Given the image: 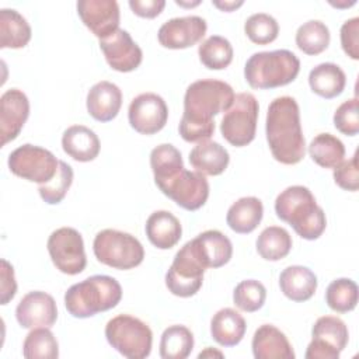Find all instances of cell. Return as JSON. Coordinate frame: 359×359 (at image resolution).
I'll list each match as a JSON object with an SVG mask.
<instances>
[{
  "label": "cell",
  "mask_w": 359,
  "mask_h": 359,
  "mask_svg": "<svg viewBox=\"0 0 359 359\" xmlns=\"http://www.w3.org/2000/svg\"><path fill=\"white\" fill-rule=\"evenodd\" d=\"M233 87L222 80L203 79L188 86L184 95V114L178 132L185 142L209 140L215 132L213 116L227 111L234 101Z\"/></svg>",
  "instance_id": "cell-1"
},
{
  "label": "cell",
  "mask_w": 359,
  "mask_h": 359,
  "mask_svg": "<svg viewBox=\"0 0 359 359\" xmlns=\"http://www.w3.org/2000/svg\"><path fill=\"white\" fill-rule=\"evenodd\" d=\"M265 135L273 158L293 165L306 154V140L300 125V109L293 97L275 98L266 112Z\"/></svg>",
  "instance_id": "cell-2"
},
{
  "label": "cell",
  "mask_w": 359,
  "mask_h": 359,
  "mask_svg": "<svg viewBox=\"0 0 359 359\" xmlns=\"http://www.w3.org/2000/svg\"><path fill=\"white\" fill-rule=\"evenodd\" d=\"M276 216L289 223L304 240H317L325 230L327 219L307 187L292 185L283 189L275 201Z\"/></svg>",
  "instance_id": "cell-3"
},
{
  "label": "cell",
  "mask_w": 359,
  "mask_h": 359,
  "mask_svg": "<svg viewBox=\"0 0 359 359\" xmlns=\"http://www.w3.org/2000/svg\"><path fill=\"white\" fill-rule=\"evenodd\" d=\"M122 299L119 282L108 275H93L72 285L65 293V306L76 318H88L114 309Z\"/></svg>",
  "instance_id": "cell-4"
},
{
  "label": "cell",
  "mask_w": 359,
  "mask_h": 359,
  "mask_svg": "<svg viewBox=\"0 0 359 359\" xmlns=\"http://www.w3.org/2000/svg\"><path fill=\"white\" fill-rule=\"evenodd\" d=\"M300 72L299 57L287 49L257 52L244 66V77L250 87L268 90L292 83Z\"/></svg>",
  "instance_id": "cell-5"
},
{
  "label": "cell",
  "mask_w": 359,
  "mask_h": 359,
  "mask_svg": "<svg viewBox=\"0 0 359 359\" xmlns=\"http://www.w3.org/2000/svg\"><path fill=\"white\" fill-rule=\"evenodd\" d=\"M105 338L115 351L129 359H143L151 352L153 332L150 327L129 314L111 318L105 325Z\"/></svg>",
  "instance_id": "cell-6"
},
{
  "label": "cell",
  "mask_w": 359,
  "mask_h": 359,
  "mask_svg": "<svg viewBox=\"0 0 359 359\" xmlns=\"http://www.w3.org/2000/svg\"><path fill=\"white\" fill-rule=\"evenodd\" d=\"M93 251L101 264L121 271L140 265L144 258L142 243L135 236L115 229L98 231L93 243Z\"/></svg>",
  "instance_id": "cell-7"
},
{
  "label": "cell",
  "mask_w": 359,
  "mask_h": 359,
  "mask_svg": "<svg viewBox=\"0 0 359 359\" xmlns=\"http://www.w3.org/2000/svg\"><path fill=\"white\" fill-rule=\"evenodd\" d=\"M259 105L251 93H240L220 122L222 136L236 147L250 144L255 137Z\"/></svg>",
  "instance_id": "cell-8"
},
{
  "label": "cell",
  "mask_w": 359,
  "mask_h": 359,
  "mask_svg": "<svg viewBox=\"0 0 359 359\" xmlns=\"http://www.w3.org/2000/svg\"><path fill=\"white\" fill-rule=\"evenodd\" d=\"M57 167L59 160L52 151L29 143L17 147L8 156V168L14 175L39 185L49 182Z\"/></svg>",
  "instance_id": "cell-9"
},
{
  "label": "cell",
  "mask_w": 359,
  "mask_h": 359,
  "mask_svg": "<svg viewBox=\"0 0 359 359\" xmlns=\"http://www.w3.org/2000/svg\"><path fill=\"white\" fill-rule=\"evenodd\" d=\"M205 269L191 241H187L175 254L165 273V286L174 296L191 297L202 287Z\"/></svg>",
  "instance_id": "cell-10"
},
{
  "label": "cell",
  "mask_w": 359,
  "mask_h": 359,
  "mask_svg": "<svg viewBox=\"0 0 359 359\" xmlns=\"http://www.w3.org/2000/svg\"><path fill=\"white\" fill-rule=\"evenodd\" d=\"M49 257L53 265L66 275H79L87 265L84 241L81 234L73 227H60L48 238Z\"/></svg>",
  "instance_id": "cell-11"
},
{
  "label": "cell",
  "mask_w": 359,
  "mask_h": 359,
  "mask_svg": "<svg viewBox=\"0 0 359 359\" xmlns=\"http://www.w3.org/2000/svg\"><path fill=\"white\" fill-rule=\"evenodd\" d=\"M157 188L185 210H198L209 198V182L206 177L198 171H188L185 168Z\"/></svg>",
  "instance_id": "cell-12"
},
{
  "label": "cell",
  "mask_w": 359,
  "mask_h": 359,
  "mask_svg": "<svg viewBox=\"0 0 359 359\" xmlns=\"http://www.w3.org/2000/svg\"><path fill=\"white\" fill-rule=\"evenodd\" d=\"M130 126L142 135H154L160 132L168 119L165 101L154 93H143L135 97L128 109Z\"/></svg>",
  "instance_id": "cell-13"
},
{
  "label": "cell",
  "mask_w": 359,
  "mask_h": 359,
  "mask_svg": "<svg viewBox=\"0 0 359 359\" xmlns=\"http://www.w3.org/2000/svg\"><path fill=\"white\" fill-rule=\"evenodd\" d=\"M208 24L199 15L175 17L165 21L157 34L161 46L168 49H185L196 45L205 36Z\"/></svg>",
  "instance_id": "cell-14"
},
{
  "label": "cell",
  "mask_w": 359,
  "mask_h": 359,
  "mask_svg": "<svg viewBox=\"0 0 359 359\" xmlns=\"http://www.w3.org/2000/svg\"><path fill=\"white\" fill-rule=\"evenodd\" d=\"M100 48L111 69L128 73L137 69L143 59V52L132 39L130 34L118 28L112 35L100 39Z\"/></svg>",
  "instance_id": "cell-15"
},
{
  "label": "cell",
  "mask_w": 359,
  "mask_h": 359,
  "mask_svg": "<svg viewBox=\"0 0 359 359\" xmlns=\"http://www.w3.org/2000/svg\"><path fill=\"white\" fill-rule=\"evenodd\" d=\"M77 13L83 24L100 39L112 35L119 27V6L115 0H79Z\"/></svg>",
  "instance_id": "cell-16"
},
{
  "label": "cell",
  "mask_w": 359,
  "mask_h": 359,
  "mask_svg": "<svg viewBox=\"0 0 359 359\" xmlns=\"http://www.w3.org/2000/svg\"><path fill=\"white\" fill-rule=\"evenodd\" d=\"M15 318L22 328H50L57 320L56 302L45 292H29L17 304Z\"/></svg>",
  "instance_id": "cell-17"
},
{
  "label": "cell",
  "mask_w": 359,
  "mask_h": 359,
  "mask_svg": "<svg viewBox=\"0 0 359 359\" xmlns=\"http://www.w3.org/2000/svg\"><path fill=\"white\" fill-rule=\"evenodd\" d=\"M29 115V101L18 88H10L0 97L1 146L14 140Z\"/></svg>",
  "instance_id": "cell-18"
},
{
  "label": "cell",
  "mask_w": 359,
  "mask_h": 359,
  "mask_svg": "<svg viewBox=\"0 0 359 359\" xmlns=\"http://www.w3.org/2000/svg\"><path fill=\"white\" fill-rule=\"evenodd\" d=\"M189 241L206 269L226 265L233 255L230 238L219 230H206Z\"/></svg>",
  "instance_id": "cell-19"
},
{
  "label": "cell",
  "mask_w": 359,
  "mask_h": 359,
  "mask_svg": "<svg viewBox=\"0 0 359 359\" xmlns=\"http://www.w3.org/2000/svg\"><path fill=\"white\" fill-rule=\"evenodd\" d=\"M86 105L88 114L95 121L109 122L122 107V91L111 81H98L88 90Z\"/></svg>",
  "instance_id": "cell-20"
},
{
  "label": "cell",
  "mask_w": 359,
  "mask_h": 359,
  "mask_svg": "<svg viewBox=\"0 0 359 359\" xmlns=\"http://www.w3.org/2000/svg\"><path fill=\"white\" fill-rule=\"evenodd\" d=\"M251 346L255 359H294L289 339L272 324H262L257 328Z\"/></svg>",
  "instance_id": "cell-21"
},
{
  "label": "cell",
  "mask_w": 359,
  "mask_h": 359,
  "mask_svg": "<svg viewBox=\"0 0 359 359\" xmlns=\"http://www.w3.org/2000/svg\"><path fill=\"white\" fill-rule=\"evenodd\" d=\"M63 151L76 161H93L100 154V139L94 130L84 125L69 126L62 136Z\"/></svg>",
  "instance_id": "cell-22"
},
{
  "label": "cell",
  "mask_w": 359,
  "mask_h": 359,
  "mask_svg": "<svg viewBox=\"0 0 359 359\" xmlns=\"http://www.w3.org/2000/svg\"><path fill=\"white\" fill-rule=\"evenodd\" d=\"M144 230L149 241L160 250L172 248L182 234L180 220L168 210L153 212L146 220Z\"/></svg>",
  "instance_id": "cell-23"
},
{
  "label": "cell",
  "mask_w": 359,
  "mask_h": 359,
  "mask_svg": "<svg viewBox=\"0 0 359 359\" xmlns=\"http://www.w3.org/2000/svg\"><path fill=\"white\" fill-rule=\"evenodd\" d=\"M282 293L293 302H306L317 290V276L311 269L302 265L285 268L279 276Z\"/></svg>",
  "instance_id": "cell-24"
},
{
  "label": "cell",
  "mask_w": 359,
  "mask_h": 359,
  "mask_svg": "<svg viewBox=\"0 0 359 359\" xmlns=\"http://www.w3.org/2000/svg\"><path fill=\"white\" fill-rule=\"evenodd\" d=\"M230 161L229 151L217 142H199L189 153V163L203 175H220Z\"/></svg>",
  "instance_id": "cell-25"
},
{
  "label": "cell",
  "mask_w": 359,
  "mask_h": 359,
  "mask_svg": "<svg viewBox=\"0 0 359 359\" xmlns=\"http://www.w3.org/2000/svg\"><path fill=\"white\" fill-rule=\"evenodd\" d=\"M247 324L244 317L234 309L219 310L210 320L212 338L222 346H234L245 335Z\"/></svg>",
  "instance_id": "cell-26"
},
{
  "label": "cell",
  "mask_w": 359,
  "mask_h": 359,
  "mask_svg": "<svg viewBox=\"0 0 359 359\" xmlns=\"http://www.w3.org/2000/svg\"><path fill=\"white\" fill-rule=\"evenodd\" d=\"M262 216V202L255 196H244L237 199L229 208L226 222L233 231L238 234H248L258 227Z\"/></svg>",
  "instance_id": "cell-27"
},
{
  "label": "cell",
  "mask_w": 359,
  "mask_h": 359,
  "mask_svg": "<svg viewBox=\"0 0 359 359\" xmlns=\"http://www.w3.org/2000/svg\"><path fill=\"white\" fill-rule=\"evenodd\" d=\"M309 84L313 93L325 100H331L344 91L346 76L335 63H320L311 69L309 74Z\"/></svg>",
  "instance_id": "cell-28"
},
{
  "label": "cell",
  "mask_w": 359,
  "mask_h": 359,
  "mask_svg": "<svg viewBox=\"0 0 359 359\" xmlns=\"http://www.w3.org/2000/svg\"><path fill=\"white\" fill-rule=\"evenodd\" d=\"M31 27L27 20L13 8L0 10V48L20 49L31 39Z\"/></svg>",
  "instance_id": "cell-29"
},
{
  "label": "cell",
  "mask_w": 359,
  "mask_h": 359,
  "mask_svg": "<svg viewBox=\"0 0 359 359\" xmlns=\"http://www.w3.org/2000/svg\"><path fill=\"white\" fill-rule=\"evenodd\" d=\"M150 167L154 175V182L158 187L184 170V163L181 153L175 146L163 143L151 150Z\"/></svg>",
  "instance_id": "cell-30"
},
{
  "label": "cell",
  "mask_w": 359,
  "mask_h": 359,
  "mask_svg": "<svg viewBox=\"0 0 359 359\" xmlns=\"http://www.w3.org/2000/svg\"><path fill=\"white\" fill-rule=\"evenodd\" d=\"M311 339H316L339 353L345 349L349 339L346 324L335 316H323L317 318L311 328Z\"/></svg>",
  "instance_id": "cell-31"
},
{
  "label": "cell",
  "mask_w": 359,
  "mask_h": 359,
  "mask_svg": "<svg viewBox=\"0 0 359 359\" xmlns=\"http://www.w3.org/2000/svg\"><path fill=\"white\" fill-rule=\"evenodd\" d=\"M194 349V335L185 325L167 327L160 338V356L163 359H185Z\"/></svg>",
  "instance_id": "cell-32"
},
{
  "label": "cell",
  "mask_w": 359,
  "mask_h": 359,
  "mask_svg": "<svg viewBox=\"0 0 359 359\" xmlns=\"http://www.w3.org/2000/svg\"><path fill=\"white\" fill-rule=\"evenodd\" d=\"M292 250V237L289 231L279 226H269L261 231L257 238V251L266 261H279Z\"/></svg>",
  "instance_id": "cell-33"
},
{
  "label": "cell",
  "mask_w": 359,
  "mask_h": 359,
  "mask_svg": "<svg viewBox=\"0 0 359 359\" xmlns=\"http://www.w3.org/2000/svg\"><path fill=\"white\" fill-rule=\"evenodd\" d=\"M309 154L320 167L334 168L344 160L345 146L337 136L320 133L309 144Z\"/></svg>",
  "instance_id": "cell-34"
},
{
  "label": "cell",
  "mask_w": 359,
  "mask_h": 359,
  "mask_svg": "<svg viewBox=\"0 0 359 359\" xmlns=\"http://www.w3.org/2000/svg\"><path fill=\"white\" fill-rule=\"evenodd\" d=\"M296 45L306 55H318L330 45V29L320 20H310L296 31Z\"/></svg>",
  "instance_id": "cell-35"
},
{
  "label": "cell",
  "mask_w": 359,
  "mask_h": 359,
  "mask_svg": "<svg viewBox=\"0 0 359 359\" xmlns=\"http://www.w3.org/2000/svg\"><path fill=\"white\" fill-rule=\"evenodd\" d=\"M22 355L27 359H56L59 345L48 327H36L28 332L22 344Z\"/></svg>",
  "instance_id": "cell-36"
},
{
  "label": "cell",
  "mask_w": 359,
  "mask_h": 359,
  "mask_svg": "<svg viewBox=\"0 0 359 359\" xmlns=\"http://www.w3.org/2000/svg\"><path fill=\"white\" fill-rule=\"evenodd\" d=\"M198 55L205 67L210 70H222L233 60V46L224 36L212 35L199 45Z\"/></svg>",
  "instance_id": "cell-37"
},
{
  "label": "cell",
  "mask_w": 359,
  "mask_h": 359,
  "mask_svg": "<svg viewBox=\"0 0 359 359\" xmlns=\"http://www.w3.org/2000/svg\"><path fill=\"white\" fill-rule=\"evenodd\" d=\"M325 302L328 307L337 313H348L356 307L358 286L349 278L332 280L325 290Z\"/></svg>",
  "instance_id": "cell-38"
},
{
  "label": "cell",
  "mask_w": 359,
  "mask_h": 359,
  "mask_svg": "<svg viewBox=\"0 0 359 359\" xmlns=\"http://www.w3.org/2000/svg\"><path fill=\"white\" fill-rule=\"evenodd\" d=\"M244 32L251 42L257 45H266L278 38L279 24L266 13H255L244 22Z\"/></svg>",
  "instance_id": "cell-39"
},
{
  "label": "cell",
  "mask_w": 359,
  "mask_h": 359,
  "mask_svg": "<svg viewBox=\"0 0 359 359\" xmlns=\"http://www.w3.org/2000/svg\"><path fill=\"white\" fill-rule=\"evenodd\" d=\"M266 299V289L265 286L255 279H245L241 280L233 292V302L234 304L247 313L258 311Z\"/></svg>",
  "instance_id": "cell-40"
},
{
  "label": "cell",
  "mask_w": 359,
  "mask_h": 359,
  "mask_svg": "<svg viewBox=\"0 0 359 359\" xmlns=\"http://www.w3.org/2000/svg\"><path fill=\"white\" fill-rule=\"evenodd\" d=\"M72 182H73V168L67 163L59 160L56 175L49 182L39 185L38 191L41 198L46 203L57 205L65 199Z\"/></svg>",
  "instance_id": "cell-41"
},
{
  "label": "cell",
  "mask_w": 359,
  "mask_h": 359,
  "mask_svg": "<svg viewBox=\"0 0 359 359\" xmlns=\"http://www.w3.org/2000/svg\"><path fill=\"white\" fill-rule=\"evenodd\" d=\"M334 126L346 136H355L359 132V112L358 98L353 97L344 101L334 114Z\"/></svg>",
  "instance_id": "cell-42"
},
{
  "label": "cell",
  "mask_w": 359,
  "mask_h": 359,
  "mask_svg": "<svg viewBox=\"0 0 359 359\" xmlns=\"http://www.w3.org/2000/svg\"><path fill=\"white\" fill-rule=\"evenodd\" d=\"M335 184L345 191H358L359 188V172H358V153L349 158L342 160L332 172Z\"/></svg>",
  "instance_id": "cell-43"
},
{
  "label": "cell",
  "mask_w": 359,
  "mask_h": 359,
  "mask_svg": "<svg viewBox=\"0 0 359 359\" xmlns=\"http://www.w3.org/2000/svg\"><path fill=\"white\" fill-rule=\"evenodd\" d=\"M341 46L353 60L359 59V18L353 17L341 27Z\"/></svg>",
  "instance_id": "cell-44"
},
{
  "label": "cell",
  "mask_w": 359,
  "mask_h": 359,
  "mask_svg": "<svg viewBox=\"0 0 359 359\" xmlns=\"http://www.w3.org/2000/svg\"><path fill=\"white\" fill-rule=\"evenodd\" d=\"M17 292L14 268L6 259H1V304H7Z\"/></svg>",
  "instance_id": "cell-45"
},
{
  "label": "cell",
  "mask_w": 359,
  "mask_h": 359,
  "mask_svg": "<svg viewBox=\"0 0 359 359\" xmlns=\"http://www.w3.org/2000/svg\"><path fill=\"white\" fill-rule=\"evenodd\" d=\"M165 6L164 0H129L130 10L142 18L157 17Z\"/></svg>",
  "instance_id": "cell-46"
},
{
  "label": "cell",
  "mask_w": 359,
  "mask_h": 359,
  "mask_svg": "<svg viewBox=\"0 0 359 359\" xmlns=\"http://www.w3.org/2000/svg\"><path fill=\"white\" fill-rule=\"evenodd\" d=\"M304 356L306 359H338L339 352H335L334 349H330L324 344L316 339H311L306 349Z\"/></svg>",
  "instance_id": "cell-47"
},
{
  "label": "cell",
  "mask_w": 359,
  "mask_h": 359,
  "mask_svg": "<svg viewBox=\"0 0 359 359\" xmlns=\"http://www.w3.org/2000/svg\"><path fill=\"white\" fill-rule=\"evenodd\" d=\"M212 4H213L215 7H217L219 10H222V11L230 13V11H234L236 8L241 7V6L244 4V1H241V0H238V1H227V0L220 1V0H213Z\"/></svg>",
  "instance_id": "cell-48"
},
{
  "label": "cell",
  "mask_w": 359,
  "mask_h": 359,
  "mask_svg": "<svg viewBox=\"0 0 359 359\" xmlns=\"http://www.w3.org/2000/svg\"><path fill=\"white\" fill-rule=\"evenodd\" d=\"M208 356H219V358H222V356H223V353H222V352H219V351L212 349L210 346H208L203 352H201V353L198 355V358H199V359H201V358H208Z\"/></svg>",
  "instance_id": "cell-49"
},
{
  "label": "cell",
  "mask_w": 359,
  "mask_h": 359,
  "mask_svg": "<svg viewBox=\"0 0 359 359\" xmlns=\"http://www.w3.org/2000/svg\"><path fill=\"white\" fill-rule=\"evenodd\" d=\"M331 6H334V7H338V8H341V7H349V6H353L355 4V0H352V1H345V3H330Z\"/></svg>",
  "instance_id": "cell-50"
},
{
  "label": "cell",
  "mask_w": 359,
  "mask_h": 359,
  "mask_svg": "<svg viewBox=\"0 0 359 359\" xmlns=\"http://www.w3.org/2000/svg\"><path fill=\"white\" fill-rule=\"evenodd\" d=\"M175 3H177L178 6H184V7H192V6H198L201 1H194V3H184V1L175 0Z\"/></svg>",
  "instance_id": "cell-51"
}]
</instances>
